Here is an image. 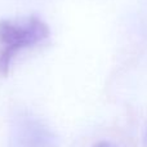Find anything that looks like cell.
<instances>
[{
  "label": "cell",
  "mask_w": 147,
  "mask_h": 147,
  "mask_svg": "<svg viewBox=\"0 0 147 147\" xmlns=\"http://www.w3.org/2000/svg\"><path fill=\"white\" fill-rule=\"evenodd\" d=\"M49 36V27L38 17L21 22L0 21V74L9 72L18 53L43 43Z\"/></svg>",
  "instance_id": "obj_1"
},
{
  "label": "cell",
  "mask_w": 147,
  "mask_h": 147,
  "mask_svg": "<svg viewBox=\"0 0 147 147\" xmlns=\"http://www.w3.org/2000/svg\"><path fill=\"white\" fill-rule=\"evenodd\" d=\"M51 133L38 121L23 120L16 133V147H52Z\"/></svg>",
  "instance_id": "obj_2"
},
{
  "label": "cell",
  "mask_w": 147,
  "mask_h": 147,
  "mask_svg": "<svg viewBox=\"0 0 147 147\" xmlns=\"http://www.w3.org/2000/svg\"><path fill=\"white\" fill-rule=\"evenodd\" d=\"M92 147H119V146L112 142H109V141H101V142H97L96 145H93Z\"/></svg>",
  "instance_id": "obj_3"
},
{
  "label": "cell",
  "mask_w": 147,
  "mask_h": 147,
  "mask_svg": "<svg viewBox=\"0 0 147 147\" xmlns=\"http://www.w3.org/2000/svg\"><path fill=\"white\" fill-rule=\"evenodd\" d=\"M143 146L147 147V124L145 128V133H143Z\"/></svg>",
  "instance_id": "obj_4"
}]
</instances>
